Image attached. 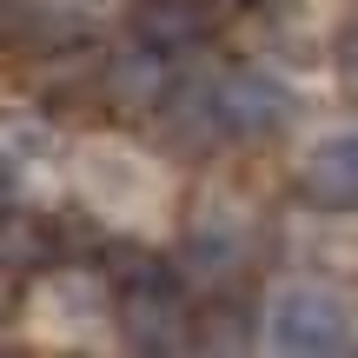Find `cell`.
I'll list each match as a JSON object with an SVG mask.
<instances>
[{
	"label": "cell",
	"mask_w": 358,
	"mask_h": 358,
	"mask_svg": "<svg viewBox=\"0 0 358 358\" xmlns=\"http://www.w3.org/2000/svg\"><path fill=\"white\" fill-rule=\"evenodd\" d=\"M266 345L272 352H345L352 345V299L332 279H279L266 292Z\"/></svg>",
	"instance_id": "1"
},
{
	"label": "cell",
	"mask_w": 358,
	"mask_h": 358,
	"mask_svg": "<svg viewBox=\"0 0 358 358\" xmlns=\"http://www.w3.org/2000/svg\"><path fill=\"white\" fill-rule=\"evenodd\" d=\"M245 259H252V226H245L239 199H226V192L199 199V219H192L173 272L192 279V285H206V292H219V285H232L245 272Z\"/></svg>",
	"instance_id": "2"
},
{
	"label": "cell",
	"mask_w": 358,
	"mask_h": 358,
	"mask_svg": "<svg viewBox=\"0 0 358 358\" xmlns=\"http://www.w3.org/2000/svg\"><path fill=\"white\" fill-rule=\"evenodd\" d=\"M206 100H213L219 133H239V140H272V133L292 120V93H285V80L266 73V66H232V73H219Z\"/></svg>",
	"instance_id": "3"
},
{
	"label": "cell",
	"mask_w": 358,
	"mask_h": 358,
	"mask_svg": "<svg viewBox=\"0 0 358 358\" xmlns=\"http://www.w3.org/2000/svg\"><path fill=\"white\" fill-rule=\"evenodd\" d=\"M120 332L133 352H186L192 345V312L179 299V279H146L127 285L120 299Z\"/></svg>",
	"instance_id": "4"
},
{
	"label": "cell",
	"mask_w": 358,
	"mask_h": 358,
	"mask_svg": "<svg viewBox=\"0 0 358 358\" xmlns=\"http://www.w3.org/2000/svg\"><path fill=\"white\" fill-rule=\"evenodd\" d=\"M80 186H87V199L106 206V213H140L159 192V179L146 166V153H133V146H120V140H100V146H87Z\"/></svg>",
	"instance_id": "5"
},
{
	"label": "cell",
	"mask_w": 358,
	"mask_h": 358,
	"mask_svg": "<svg viewBox=\"0 0 358 358\" xmlns=\"http://www.w3.org/2000/svg\"><path fill=\"white\" fill-rule=\"evenodd\" d=\"M299 186H306V199L325 206V213H345V206L358 199V153H352L345 127L319 133V140L299 153Z\"/></svg>",
	"instance_id": "6"
},
{
	"label": "cell",
	"mask_w": 358,
	"mask_h": 358,
	"mask_svg": "<svg viewBox=\"0 0 358 358\" xmlns=\"http://www.w3.org/2000/svg\"><path fill=\"white\" fill-rule=\"evenodd\" d=\"M100 87H106V100H113L120 113H153V106H166L173 66H166V53H159V47L133 40V47H120L113 60H106Z\"/></svg>",
	"instance_id": "7"
},
{
	"label": "cell",
	"mask_w": 358,
	"mask_h": 358,
	"mask_svg": "<svg viewBox=\"0 0 358 358\" xmlns=\"http://www.w3.org/2000/svg\"><path fill=\"white\" fill-rule=\"evenodd\" d=\"M40 325H53V332H66V338H80V332H93L100 325V306H106V292H100V279L93 272H47V285H40Z\"/></svg>",
	"instance_id": "8"
},
{
	"label": "cell",
	"mask_w": 358,
	"mask_h": 358,
	"mask_svg": "<svg viewBox=\"0 0 358 358\" xmlns=\"http://www.w3.org/2000/svg\"><path fill=\"white\" fill-rule=\"evenodd\" d=\"M206 27H213L206 0H140V7H133V40H146V47H159V53L199 47Z\"/></svg>",
	"instance_id": "9"
},
{
	"label": "cell",
	"mask_w": 358,
	"mask_h": 358,
	"mask_svg": "<svg viewBox=\"0 0 358 358\" xmlns=\"http://www.w3.org/2000/svg\"><path fill=\"white\" fill-rule=\"evenodd\" d=\"M53 226L47 219H34V213H0V272H40V266H53Z\"/></svg>",
	"instance_id": "10"
},
{
	"label": "cell",
	"mask_w": 358,
	"mask_h": 358,
	"mask_svg": "<svg viewBox=\"0 0 358 358\" xmlns=\"http://www.w3.org/2000/svg\"><path fill=\"white\" fill-rule=\"evenodd\" d=\"M53 153V120L34 106H7L0 113V166H40Z\"/></svg>",
	"instance_id": "11"
},
{
	"label": "cell",
	"mask_w": 358,
	"mask_h": 358,
	"mask_svg": "<svg viewBox=\"0 0 358 358\" xmlns=\"http://www.w3.org/2000/svg\"><path fill=\"white\" fill-rule=\"evenodd\" d=\"M53 7H60L66 20L80 27V20H93V13H106V7H113V0H53Z\"/></svg>",
	"instance_id": "12"
},
{
	"label": "cell",
	"mask_w": 358,
	"mask_h": 358,
	"mask_svg": "<svg viewBox=\"0 0 358 358\" xmlns=\"http://www.w3.org/2000/svg\"><path fill=\"white\" fill-rule=\"evenodd\" d=\"M13 206V186H7V166H0V213Z\"/></svg>",
	"instance_id": "13"
}]
</instances>
